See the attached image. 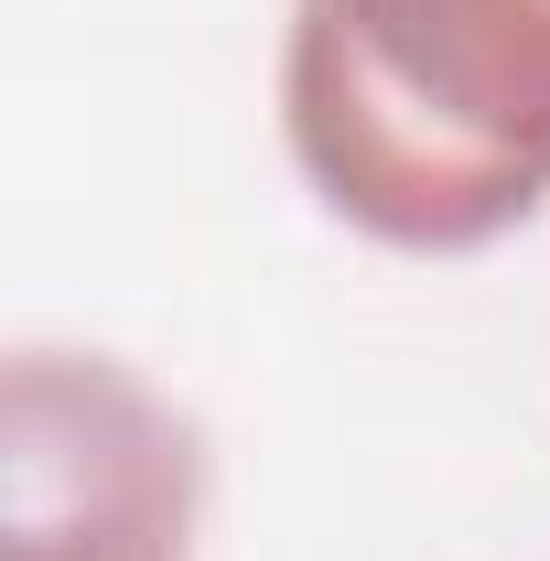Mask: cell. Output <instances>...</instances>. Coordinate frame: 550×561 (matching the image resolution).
Listing matches in <instances>:
<instances>
[{
	"label": "cell",
	"instance_id": "obj_1",
	"mask_svg": "<svg viewBox=\"0 0 550 561\" xmlns=\"http://www.w3.org/2000/svg\"><path fill=\"white\" fill-rule=\"evenodd\" d=\"M280 140L356 238L496 249L550 206V0H291Z\"/></svg>",
	"mask_w": 550,
	"mask_h": 561
},
{
	"label": "cell",
	"instance_id": "obj_2",
	"mask_svg": "<svg viewBox=\"0 0 550 561\" xmlns=\"http://www.w3.org/2000/svg\"><path fill=\"white\" fill-rule=\"evenodd\" d=\"M206 507L195 421L119 356L22 346L0 378V561H184Z\"/></svg>",
	"mask_w": 550,
	"mask_h": 561
}]
</instances>
